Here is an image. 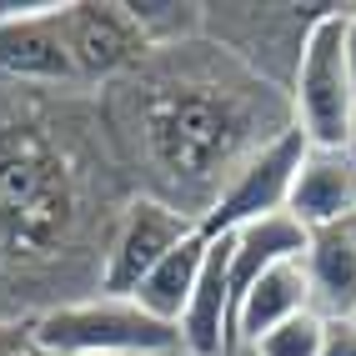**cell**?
<instances>
[{
	"label": "cell",
	"instance_id": "cell-6",
	"mask_svg": "<svg viewBox=\"0 0 356 356\" xmlns=\"http://www.w3.org/2000/svg\"><path fill=\"white\" fill-rule=\"evenodd\" d=\"M186 236H196L191 216H181L161 196H136L121 211V221L111 231V246L101 256V296H131L151 276L156 261L165 251H176Z\"/></svg>",
	"mask_w": 356,
	"mask_h": 356
},
{
	"label": "cell",
	"instance_id": "cell-20",
	"mask_svg": "<svg viewBox=\"0 0 356 356\" xmlns=\"http://www.w3.org/2000/svg\"><path fill=\"white\" fill-rule=\"evenodd\" d=\"M15 356H35V351H31V346H26V351H15Z\"/></svg>",
	"mask_w": 356,
	"mask_h": 356
},
{
	"label": "cell",
	"instance_id": "cell-7",
	"mask_svg": "<svg viewBox=\"0 0 356 356\" xmlns=\"http://www.w3.org/2000/svg\"><path fill=\"white\" fill-rule=\"evenodd\" d=\"M56 0H31L20 15L0 20V81L6 86H76L70 45Z\"/></svg>",
	"mask_w": 356,
	"mask_h": 356
},
{
	"label": "cell",
	"instance_id": "cell-4",
	"mask_svg": "<svg viewBox=\"0 0 356 356\" xmlns=\"http://www.w3.org/2000/svg\"><path fill=\"white\" fill-rule=\"evenodd\" d=\"M346 10L351 6H326L291 70V126L306 136V146H351L356 81L346 65Z\"/></svg>",
	"mask_w": 356,
	"mask_h": 356
},
{
	"label": "cell",
	"instance_id": "cell-12",
	"mask_svg": "<svg viewBox=\"0 0 356 356\" xmlns=\"http://www.w3.org/2000/svg\"><path fill=\"white\" fill-rule=\"evenodd\" d=\"M296 312H312V286H306L301 256L296 261H276L271 271H261L241 306H236V346H251L256 337H266L271 326H281Z\"/></svg>",
	"mask_w": 356,
	"mask_h": 356
},
{
	"label": "cell",
	"instance_id": "cell-3",
	"mask_svg": "<svg viewBox=\"0 0 356 356\" xmlns=\"http://www.w3.org/2000/svg\"><path fill=\"white\" fill-rule=\"evenodd\" d=\"M35 356H171L181 331L140 312L131 296H86L31 321Z\"/></svg>",
	"mask_w": 356,
	"mask_h": 356
},
{
	"label": "cell",
	"instance_id": "cell-17",
	"mask_svg": "<svg viewBox=\"0 0 356 356\" xmlns=\"http://www.w3.org/2000/svg\"><path fill=\"white\" fill-rule=\"evenodd\" d=\"M31 346V326H15V321H0V356H15Z\"/></svg>",
	"mask_w": 356,
	"mask_h": 356
},
{
	"label": "cell",
	"instance_id": "cell-9",
	"mask_svg": "<svg viewBox=\"0 0 356 356\" xmlns=\"http://www.w3.org/2000/svg\"><path fill=\"white\" fill-rule=\"evenodd\" d=\"M186 356H231L236 351V312H231V246L226 236H206V256L196 271L191 301L176 321Z\"/></svg>",
	"mask_w": 356,
	"mask_h": 356
},
{
	"label": "cell",
	"instance_id": "cell-5",
	"mask_svg": "<svg viewBox=\"0 0 356 356\" xmlns=\"http://www.w3.org/2000/svg\"><path fill=\"white\" fill-rule=\"evenodd\" d=\"M301 156H306V136L296 126L271 136L266 146H256L241 165H236V176L221 186V196L211 201V211L196 221L201 236H226V231H241V226H251L261 216L286 211L291 181L301 171Z\"/></svg>",
	"mask_w": 356,
	"mask_h": 356
},
{
	"label": "cell",
	"instance_id": "cell-13",
	"mask_svg": "<svg viewBox=\"0 0 356 356\" xmlns=\"http://www.w3.org/2000/svg\"><path fill=\"white\" fill-rule=\"evenodd\" d=\"M226 246H231V312H236L261 271H271L276 261H296L306 251V231L286 211H276V216H261L241 231H226Z\"/></svg>",
	"mask_w": 356,
	"mask_h": 356
},
{
	"label": "cell",
	"instance_id": "cell-14",
	"mask_svg": "<svg viewBox=\"0 0 356 356\" xmlns=\"http://www.w3.org/2000/svg\"><path fill=\"white\" fill-rule=\"evenodd\" d=\"M201 256H206V236H201V226H196V236H186L176 251H165L156 266H151V276L131 291V301L140 306V312H151L156 321L176 326L181 312H186V301H191L196 271H201Z\"/></svg>",
	"mask_w": 356,
	"mask_h": 356
},
{
	"label": "cell",
	"instance_id": "cell-15",
	"mask_svg": "<svg viewBox=\"0 0 356 356\" xmlns=\"http://www.w3.org/2000/svg\"><path fill=\"white\" fill-rule=\"evenodd\" d=\"M321 331H326V316L296 312L281 326H271L266 337H256L246 351L251 356H321Z\"/></svg>",
	"mask_w": 356,
	"mask_h": 356
},
{
	"label": "cell",
	"instance_id": "cell-11",
	"mask_svg": "<svg viewBox=\"0 0 356 356\" xmlns=\"http://www.w3.org/2000/svg\"><path fill=\"white\" fill-rule=\"evenodd\" d=\"M301 271L312 286V312L316 316H356V216L306 231Z\"/></svg>",
	"mask_w": 356,
	"mask_h": 356
},
{
	"label": "cell",
	"instance_id": "cell-18",
	"mask_svg": "<svg viewBox=\"0 0 356 356\" xmlns=\"http://www.w3.org/2000/svg\"><path fill=\"white\" fill-rule=\"evenodd\" d=\"M346 65H351V81H356V6L346 10Z\"/></svg>",
	"mask_w": 356,
	"mask_h": 356
},
{
	"label": "cell",
	"instance_id": "cell-10",
	"mask_svg": "<svg viewBox=\"0 0 356 356\" xmlns=\"http://www.w3.org/2000/svg\"><path fill=\"white\" fill-rule=\"evenodd\" d=\"M286 216L301 231H321L356 216V146H306Z\"/></svg>",
	"mask_w": 356,
	"mask_h": 356
},
{
	"label": "cell",
	"instance_id": "cell-19",
	"mask_svg": "<svg viewBox=\"0 0 356 356\" xmlns=\"http://www.w3.org/2000/svg\"><path fill=\"white\" fill-rule=\"evenodd\" d=\"M351 146H356V115H351Z\"/></svg>",
	"mask_w": 356,
	"mask_h": 356
},
{
	"label": "cell",
	"instance_id": "cell-16",
	"mask_svg": "<svg viewBox=\"0 0 356 356\" xmlns=\"http://www.w3.org/2000/svg\"><path fill=\"white\" fill-rule=\"evenodd\" d=\"M321 356H356V316H331L326 321Z\"/></svg>",
	"mask_w": 356,
	"mask_h": 356
},
{
	"label": "cell",
	"instance_id": "cell-8",
	"mask_svg": "<svg viewBox=\"0 0 356 356\" xmlns=\"http://www.w3.org/2000/svg\"><path fill=\"white\" fill-rule=\"evenodd\" d=\"M60 26H65L76 81L126 76V70H136L140 60H146V51H151L126 6H65Z\"/></svg>",
	"mask_w": 356,
	"mask_h": 356
},
{
	"label": "cell",
	"instance_id": "cell-2",
	"mask_svg": "<svg viewBox=\"0 0 356 356\" xmlns=\"http://www.w3.org/2000/svg\"><path fill=\"white\" fill-rule=\"evenodd\" d=\"M81 226L76 161L35 121H0V256L45 261Z\"/></svg>",
	"mask_w": 356,
	"mask_h": 356
},
{
	"label": "cell",
	"instance_id": "cell-1",
	"mask_svg": "<svg viewBox=\"0 0 356 356\" xmlns=\"http://www.w3.org/2000/svg\"><path fill=\"white\" fill-rule=\"evenodd\" d=\"M266 90L271 86L241 65H226L221 76L211 65H181V56L171 65H151V76L136 86V131L146 161L171 191L165 206L191 221L211 211L236 165L271 140L256 131L261 115H286Z\"/></svg>",
	"mask_w": 356,
	"mask_h": 356
}]
</instances>
